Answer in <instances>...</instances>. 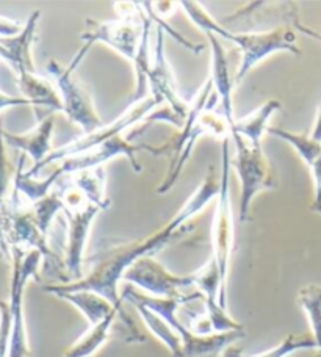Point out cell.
<instances>
[{
	"label": "cell",
	"instance_id": "f546056e",
	"mask_svg": "<svg viewBox=\"0 0 321 357\" xmlns=\"http://www.w3.org/2000/svg\"><path fill=\"white\" fill-rule=\"evenodd\" d=\"M243 356V349L241 348H237V347H229L224 349L223 357H241Z\"/></svg>",
	"mask_w": 321,
	"mask_h": 357
},
{
	"label": "cell",
	"instance_id": "ffe728a7",
	"mask_svg": "<svg viewBox=\"0 0 321 357\" xmlns=\"http://www.w3.org/2000/svg\"><path fill=\"white\" fill-rule=\"evenodd\" d=\"M126 310H114L113 314L108 315L105 320H102L98 324L89 326L88 331H85L80 335V339L74 342V345H70L63 357H91L99 349L104 347V343L112 337V328L119 314H124Z\"/></svg>",
	"mask_w": 321,
	"mask_h": 357
},
{
	"label": "cell",
	"instance_id": "ac0fdd59",
	"mask_svg": "<svg viewBox=\"0 0 321 357\" xmlns=\"http://www.w3.org/2000/svg\"><path fill=\"white\" fill-rule=\"evenodd\" d=\"M50 295H55L57 298L63 299L85 317V320L89 323V326L98 324L102 320L113 314L114 310H124V307H114V305L105 299L104 296L98 295V293L89 290H77V291H54Z\"/></svg>",
	"mask_w": 321,
	"mask_h": 357
},
{
	"label": "cell",
	"instance_id": "d4e9b609",
	"mask_svg": "<svg viewBox=\"0 0 321 357\" xmlns=\"http://www.w3.org/2000/svg\"><path fill=\"white\" fill-rule=\"evenodd\" d=\"M60 212H64L61 191L49 193L46 197H43L41 201H38L31 206V215H33L36 226L40 227V231L44 235H47L50 222H52V220L55 218V215Z\"/></svg>",
	"mask_w": 321,
	"mask_h": 357
},
{
	"label": "cell",
	"instance_id": "6da1fadb",
	"mask_svg": "<svg viewBox=\"0 0 321 357\" xmlns=\"http://www.w3.org/2000/svg\"><path fill=\"white\" fill-rule=\"evenodd\" d=\"M218 193H220V178H216V174L210 169L202 183L177 210V213L156 232L147 235L143 240L130 241V243L114 246L105 251L96 262L93 270L82 279L47 285L44 287V290L47 293L89 290L108 299L114 307H124V299L119 293V282L123 280L124 273L137 260L151 256L168 245L172 238H176L193 216L201 213L211 201L216 199Z\"/></svg>",
	"mask_w": 321,
	"mask_h": 357
},
{
	"label": "cell",
	"instance_id": "d6986e66",
	"mask_svg": "<svg viewBox=\"0 0 321 357\" xmlns=\"http://www.w3.org/2000/svg\"><path fill=\"white\" fill-rule=\"evenodd\" d=\"M281 108L282 105L278 99H268L245 118L235 119L234 126L230 127V133H237L253 144H262V137L268 132L269 119Z\"/></svg>",
	"mask_w": 321,
	"mask_h": 357
},
{
	"label": "cell",
	"instance_id": "5b68a950",
	"mask_svg": "<svg viewBox=\"0 0 321 357\" xmlns=\"http://www.w3.org/2000/svg\"><path fill=\"white\" fill-rule=\"evenodd\" d=\"M230 137L223 139L221 146V173H220V193L216 197L214 225H211V257L220 268L223 290L220 304L227 309V276L230 256L234 252V210L230 202Z\"/></svg>",
	"mask_w": 321,
	"mask_h": 357
},
{
	"label": "cell",
	"instance_id": "9a60e30c",
	"mask_svg": "<svg viewBox=\"0 0 321 357\" xmlns=\"http://www.w3.org/2000/svg\"><path fill=\"white\" fill-rule=\"evenodd\" d=\"M211 49V69H210V80L214 84L215 93L218 94V100L221 104V114L226 118L229 127L235 123L234 116V85L235 79L229 69V61L221 41L218 36L211 33H205Z\"/></svg>",
	"mask_w": 321,
	"mask_h": 357
},
{
	"label": "cell",
	"instance_id": "8992f818",
	"mask_svg": "<svg viewBox=\"0 0 321 357\" xmlns=\"http://www.w3.org/2000/svg\"><path fill=\"white\" fill-rule=\"evenodd\" d=\"M230 139L235 146L234 160H230V168L235 171L240 182V221L245 222L249 218L254 197L262 191L274 190L278 187L274 169L268 162L262 144L246 142L237 133H230Z\"/></svg>",
	"mask_w": 321,
	"mask_h": 357
},
{
	"label": "cell",
	"instance_id": "603a6c76",
	"mask_svg": "<svg viewBox=\"0 0 321 357\" xmlns=\"http://www.w3.org/2000/svg\"><path fill=\"white\" fill-rule=\"evenodd\" d=\"M73 183L82 191L83 196H85L89 202L99 206L102 210H107L110 207V199H108L105 193L104 167L87 169L82 171V173L73 174Z\"/></svg>",
	"mask_w": 321,
	"mask_h": 357
},
{
	"label": "cell",
	"instance_id": "f1b7e54d",
	"mask_svg": "<svg viewBox=\"0 0 321 357\" xmlns=\"http://www.w3.org/2000/svg\"><path fill=\"white\" fill-rule=\"evenodd\" d=\"M25 24H17L10 19L0 16V38H13L17 36L24 30Z\"/></svg>",
	"mask_w": 321,
	"mask_h": 357
},
{
	"label": "cell",
	"instance_id": "cb8c5ba5",
	"mask_svg": "<svg viewBox=\"0 0 321 357\" xmlns=\"http://www.w3.org/2000/svg\"><path fill=\"white\" fill-rule=\"evenodd\" d=\"M298 303L309 320L312 337L321 353V287L309 284L298 293Z\"/></svg>",
	"mask_w": 321,
	"mask_h": 357
},
{
	"label": "cell",
	"instance_id": "4316f807",
	"mask_svg": "<svg viewBox=\"0 0 321 357\" xmlns=\"http://www.w3.org/2000/svg\"><path fill=\"white\" fill-rule=\"evenodd\" d=\"M5 139L2 135V127H0V207L6 204V193H8V188L11 185V177H13V168L6 158L5 152Z\"/></svg>",
	"mask_w": 321,
	"mask_h": 357
},
{
	"label": "cell",
	"instance_id": "484cf974",
	"mask_svg": "<svg viewBox=\"0 0 321 357\" xmlns=\"http://www.w3.org/2000/svg\"><path fill=\"white\" fill-rule=\"evenodd\" d=\"M309 348H317V343L313 340V337L309 335H288L282 340L278 347H274L271 349H268L265 353H259V354H251V356H245L241 357H285L288 354H292L298 349H309Z\"/></svg>",
	"mask_w": 321,
	"mask_h": 357
},
{
	"label": "cell",
	"instance_id": "8fae6325",
	"mask_svg": "<svg viewBox=\"0 0 321 357\" xmlns=\"http://www.w3.org/2000/svg\"><path fill=\"white\" fill-rule=\"evenodd\" d=\"M123 280L154 298L181 299L184 304L195 301L197 298L204 299L202 293L197 290L187 293L190 289H196L195 273L190 274V276H177V274H172L166 270L152 256L137 260L124 273Z\"/></svg>",
	"mask_w": 321,
	"mask_h": 357
},
{
	"label": "cell",
	"instance_id": "44dd1931",
	"mask_svg": "<svg viewBox=\"0 0 321 357\" xmlns=\"http://www.w3.org/2000/svg\"><path fill=\"white\" fill-rule=\"evenodd\" d=\"M25 99H29L33 107H44L52 112H63L60 96L57 93L52 82L35 74H24L17 77Z\"/></svg>",
	"mask_w": 321,
	"mask_h": 357
},
{
	"label": "cell",
	"instance_id": "7c38bea8",
	"mask_svg": "<svg viewBox=\"0 0 321 357\" xmlns=\"http://www.w3.org/2000/svg\"><path fill=\"white\" fill-rule=\"evenodd\" d=\"M140 152H149L152 155H165L166 152H170L168 144L163 146H151V144H135L130 143V137L124 138L123 135H117L110 139H107L105 143L99 144L98 148H94L83 154L69 157L59 167L61 176L64 174H77L82 171L99 168L105 162L112 160L114 157L124 155L128 163L132 165L135 173H141V165L137 162V154Z\"/></svg>",
	"mask_w": 321,
	"mask_h": 357
},
{
	"label": "cell",
	"instance_id": "277c9868",
	"mask_svg": "<svg viewBox=\"0 0 321 357\" xmlns=\"http://www.w3.org/2000/svg\"><path fill=\"white\" fill-rule=\"evenodd\" d=\"M114 8L118 13L117 21L100 22L87 19L89 29L80 35L83 46L79 49V52L87 55L96 43H104L114 52L133 63L137 59L141 38H143L146 21L144 10L140 2H117Z\"/></svg>",
	"mask_w": 321,
	"mask_h": 357
},
{
	"label": "cell",
	"instance_id": "3957f363",
	"mask_svg": "<svg viewBox=\"0 0 321 357\" xmlns=\"http://www.w3.org/2000/svg\"><path fill=\"white\" fill-rule=\"evenodd\" d=\"M121 298L124 303H130L132 305L140 304L144 305L152 312H156L163 320L170 324L172 331L181 337L184 347V357H220L224 349L232 347L235 342L246 335L245 331H230V333H215L210 335H197L182 323L177 317V310L184 304L181 299H168V298H154L141 293L133 285H126Z\"/></svg>",
	"mask_w": 321,
	"mask_h": 357
},
{
	"label": "cell",
	"instance_id": "4dcf8cb0",
	"mask_svg": "<svg viewBox=\"0 0 321 357\" xmlns=\"http://www.w3.org/2000/svg\"><path fill=\"white\" fill-rule=\"evenodd\" d=\"M315 357H321V353H320V354H318V356H315Z\"/></svg>",
	"mask_w": 321,
	"mask_h": 357
},
{
	"label": "cell",
	"instance_id": "4fadbf2b",
	"mask_svg": "<svg viewBox=\"0 0 321 357\" xmlns=\"http://www.w3.org/2000/svg\"><path fill=\"white\" fill-rule=\"evenodd\" d=\"M147 85H149V91L154 98H157L172 113H176L179 118L185 121L190 102H185L179 94L174 73H172L165 54V30L160 27H157V43L156 49H154V59L151 63L149 77H147Z\"/></svg>",
	"mask_w": 321,
	"mask_h": 357
},
{
	"label": "cell",
	"instance_id": "9c48e42d",
	"mask_svg": "<svg viewBox=\"0 0 321 357\" xmlns=\"http://www.w3.org/2000/svg\"><path fill=\"white\" fill-rule=\"evenodd\" d=\"M162 105V102H160L157 98H154L151 94L149 98L138 102V104H133V105H128L127 110L118 116L114 121L108 124H104L93 133H88V135H82L79 138L73 139V142H69L68 144L61 146V148H57L54 149L50 154L46 157V160L41 162L40 165H35V167H31L25 176L27 177H35L38 173H40L41 169H44L46 167H49L50 163H57V162H61V160H66L69 157H74V155H79L83 154V152H88L94 148H98L99 144L105 143L107 139H110L117 135H121L124 130H127L128 127H132L133 124L141 123V121H147L151 118V114L156 112L154 108Z\"/></svg>",
	"mask_w": 321,
	"mask_h": 357
},
{
	"label": "cell",
	"instance_id": "30bf717a",
	"mask_svg": "<svg viewBox=\"0 0 321 357\" xmlns=\"http://www.w3.org/2000/svg\"><path fill=\"white\" fill-rule=\"evenodd\" d=\"M43 260L40 251H11V284H10V315L11 342L8 357H31L27 326L24 317V291L31 278L38 279V268Z\"/></svg>",
	"mask_w": 321,
	"mask_h": 357
},
{
	"label": "cell",
	"instance_id": "ba28073f",
	"mask_svg": "<svg viewBox=\"0 0 321 357\" xmlns=\"http://www.w3.org/2000/svg\"><path fill=\"white\" fill-rule=\"evenodd\" d=\"M61 197L64 202L63 213L68 218V243L64 266H66L70 278L79 280L83 278L82 266L83 259H85L89 231H91L93 221L102 212V208L89 202L73 182L61 190Z\"/></svg>",
	"mask_w": 321,
	"mask_h": 357
},
{
	"label": "cell",
	"instance_id": "7402d4cb",
	"mask_svg": "<svg viewBox=\"0 0 321 357\" xmlns=\"http://www.w3.org/2000/svg\"><path fill=\"white\" fill-rule=\"evenodd\" d=\"M133 307L137 309L141 320L144 321L146 328L149 329V333L156 337L157 340L162 342L166 348H168L171 357H184V347H182L181 337L172 331V328L163 320L162 317L157 315L156 312L144 307V305L135 304Z\"/></svg>",
	"mask_w": 321,
	"mask_h": 357
},
{
	"label": "cell",
	"instance_id": "e0dca14e",
	"mask_svg": "<svg viewBox=\"0 0 321 357\" xmlns=\"http://www.w3.org/2000/svg\"><path fill=\"white\" fill-rule=\"evenodd\" d=\"M41 13L35 11L25 22L24 30L17 36L0 38V44L8 52V63L15 69L17 77L24 74H35L33 60H31V44L35 41L36 22Z\"/></svg>",
	"mask_w": 321,
	"mask_h": 357
},
{
	"label": "cell",
	"instance_id": "7a4b0ae2",
	"mask_svg": "<svg viewBox=\"0 0 321 357\" xmlns=\"http://www.w3.org/2000/svg\"><path fill=\"white\" fill-rule=\"evenodd\" d=\"M182 6L185 15L190 21L201 29L204 33H211L215 36H221L224 40L234 43L241 52V61L239 66V73L235 75V84L245 79V75L251 69L259 65L267 56L278 52H290L294 55H301V50L297 46V30L292 25H281L268 31H241L235 33L227 30L221 22L209 15L199 2H179Z\"/></svg>",
	"mask_w": 321,
	"mask_h": 357
},
{
	"label": "cell",
	"instance_id": "5bb4252c",
	"mask_svg": "<svg viewBox=\"0 0 321 357\" xmlns=\"http://www.w3.org/2000/svg\"><path fill=\"white\" fill-rule=\"evenodd\" d=\"M267 133L290 144L297 151V154L303 158L306 167L311 171L313 182V201L311 210L321 216V142H317L311 135L285 130L281 127H268Z\"/></svg>",
	"mask_w": 321,
	"mask_h": 357
},
{
	"label": "cell",
	"instance_id": "52a82bcc",
	"mask_svg": "<svg viewBox=\"0 0 321 357\" xmlns=\"http://www.w3.org/2000/svg\"><path fill=\"white\" fill-rule=\"evenodd\" d=\"M83 59L85 56L77 52L66 68H61L55 60H50L47 65V74L60 96L63 113L66 114L69 121L80 127L83 135H88V133L100 129L105 123H102L100 116L96 112L91 94L75 79L74 73L80 66Z\"/></svg>",
	"mask_w": 321,
	"mask_h": 357
},
{
	"label": "cell",
	"instance_id": "2e32d148",
	"mask_svg": "<svg viewBox=\"0 0 321 357\" xmlns=\"http://www.w3.org/2000/svg\"><path fill=\"white\" fill-rule=\"evenodd\" d=\"M54 126H55V116L54 113H50L43 121H40V124L33 127V129L27 133L16 135V133L2 130V135L6 144H10L11 148L29 154L31 157V160L35 162V165H40L41 162L46 160V157L54 151L50 148Z\"/></svg>",
	"mask_w": 321,
	"mask_h": 357
},
{
	"label": "cell",
	"instance_id": "83f0119b",
	"mask_svg": "<svg viewBox=\"0 0 321 357\" xmlns=\"http://www.w3.org/2000/svg\"><path fill=\"white\" fill-rule=\"evenodd\" d=\"M11 342V315L8 303L0 301V357L10 356Z\"/></svg>",
	"mask_w": 321,
	"mask_h": 357
}]
</instances>
